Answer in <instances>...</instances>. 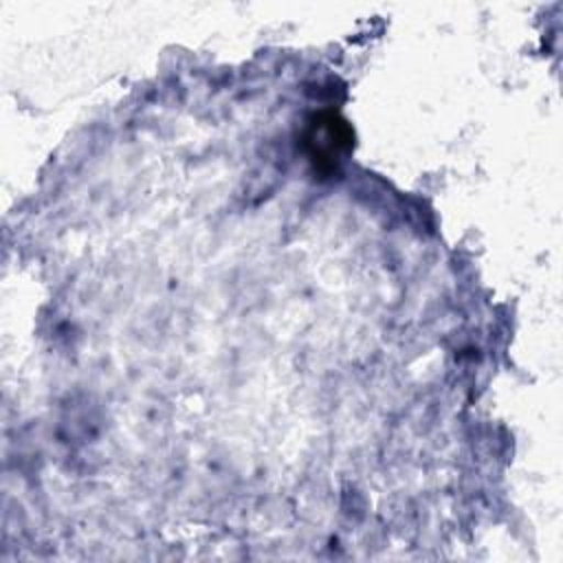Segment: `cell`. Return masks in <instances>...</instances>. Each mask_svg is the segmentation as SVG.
<instances>
[{
    "mask_svg": "<svg viewBox=\"0 0 563 563\" xmlns=\"http://www.w3.org/2000/svg\"><path fill=\"white\" fill-rule=\"evenodd\" d=\"M303 141L314 167L332 172L352 147V130L336 114H319L312 117Z\"/></svg>",
    "mask_w": 563,
    "mask_h": 563,
    "instance_id": "1",
    "label": "cell"
}]
</instances>
